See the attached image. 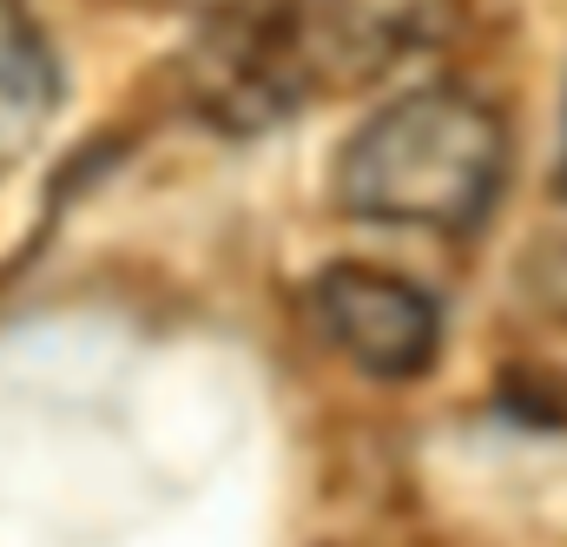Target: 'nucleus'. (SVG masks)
Here are the masks:
<instances>
[{
    "label": "nucleus",
    "mask_w": 567,
    "mask_h": 547,
    "mask_svg": "<svg viewBox=\"0 0 567 547\" xmlns=\"http://www.w3.org/2000/svg\"><path fill=\"white\" fill-rule=\"evenodd\" d=\"M455 20L462 0H245L198 53V106L231 133L271 126L323 93L377 86Z\"/></svg>",
    "instance_id": "1"
},
{
    "label": "nucleus",
    "mask_w": 567,
    "mask_h": 547,
    "mask_svg": "<svg viewBox=\"0 0 567 547\" xmlns=\"http://www.w3.org/2000/svg\"><path fill=\"white\" fill-rule=\"evenodd\" d=\"M317 330L343 363H357L377 383H410L423 376L442 350V317L423 283L383 265H330L310 283Z\"/></svg>",
    "instance_id": "3"
},
{
    "label": "nucleus",
    "mask_w": 567,
    "mask_h": 547,
    "mask_svg": "<svg viewBox=\"0 0 567 547\" xmlns=\"http://www.w3.org/2000/svg\"><path fill=\"white\" fill-rule=\"evenodd\" d=\"M60 106V60L40 40V27L0 0V172H13Z\"/></svg>",
    "instance_id": "4"
},
{
    "label": "nucleus",
    "mask_w": 567,
    "mask_h": 547,
    "mask_svg": "<svg viewBox=\"0 0 567 547\" xmlns=\"http://www.w3.org/2000/svg\"><path fill=\"white\" fill-rule=\"evenodd\" d=\"M561 185H567V113H561Z\"/></svg>",
    "instance_id": "7"
},
{
    "label": "nucleus",
    "mask_w": 567,
    "mask_h": 547,
    "mask_svg": "<svg viewBox=\"0 0 567 547\" xmlns=\"http://www.w3.org/2000/svg\"><path fill=\"white\" fill-rule=\"evenodd\" d=\"M192 7H212V13H231V7H245V0H192Z\"/></svg>",
    "instance_id": "6"
},
{
    "label": "nucleus",
    "mask_w": 567,
    "mask_h": 547,
    "mask_svg": "<svg viewBox=\"0 0 567 547\" xmlns=\"http://www.w3.org/2000/svg\"><path fill=\"white\" fill-rule=\"evenodd\" d=\"M502 178L508 120L462 86H416L350 133L330 192L363 225L462 238L495 211Z\"/></svg>",
    "instance_id": "2"
},
{
    "label": "nucleus",
    "mask_w": 567,
    "mask_h": 547,
    "mask_svg": "<svg viewBox=\"0 0 567 547\" xmlns=\"http://www.w3.org/2000/svg\"><path fill=\"white\" fill-rule=\"evenodd\" d=\"M522 277H528V290H535L548 310H561V317H567V198H561V218L535 231Z\"/></svg>",
    "instance_id": "5"
}]
</instances>
